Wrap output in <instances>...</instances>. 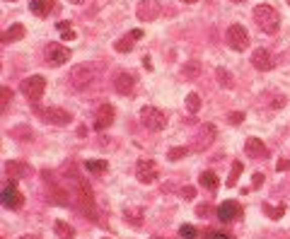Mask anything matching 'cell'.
<instances>
[{
  "instance_id": "6da1fadb",
  "label": "cell",
  "mask_w": 290,
  "mask_h": 239,
  "mask_svg": "<svg viewBox=\"0 0 290 239\" xmlns=\"http://www.w3.org/2000/svg\"><path fill=\"white\" fill-rule=\"evenodd\" d=\"M70 201L82 210V215L94 217V196H92V188L78 174L70 176Z\"/></svg>"
},
{
  "instance_id": "7a4b0ae2",
  "label": "cell",
  "mask_w": 290,
  "mask_h": 239,
  "mask_svg": "<svg viewBox=\"0 0 290 239\" xmlns=\"http://www.w3.org/2000/svg\"><path fill=\"white\" fill-rule=\"evenodd\" d=\"M252 15H254L257 27L264 34H276V32H278L280 15H278V10H276V8H271V5H257Z\"/></svg>"
},
{
  "instance_id": "3957f363",
  "label": "cell",
  "mask_w": 290,
  "mask_h": 239,
  "mask_svg": "<svg viewBox=\"0 0 290 239\" xmlns=\"http://www.w3.org/2000/svg\"><path fill=\"white\" fill-rule=\"evenodd\" d=\"M44 89H46V77L44 75H32V77H24L20 82V92L29 102H39L44 97Z\"/></svg>"
},
{
  "instance_id": "277c9868",
  "label": "cell",
  "mask_w": 290,
  "mask_h": 239,
  "mask_svg": "<svg viewBox=\"0 0 290 239\" xmlns=\"http://www.w3.org/2000/svg\"><path fill=\"white\" fill-rule=\"evenodd\" d=\"M215 138H218V128H215V123H203L201 128H199V133L194 135L191 150L206 152L213 145V142H215Z\"/></svg>"
},
{
  "instance_id": "5b68a950",
  "label": "cell",
  "mask_w": 290,
  "mask_h": 239,
  "mask_svg": "<svg viewBox=\"0 0 290 239\" xmlns=\"http://www.w3.org/2000/svg\"><path fill=\"white\" fill-rule=\"evenodd\" d=\"M140 123L148 130H165L167 116H165V111H160L157 107H143L140 109Z\"/></svg>"
},
{
  "instance_id": "8992f818",
  "label": "cell",
  "mask_w": 290,
  "mask_h": 239,
  "mask_svg": "<svg viewBox=\"0 0 290 239\" xmlns=\"http://www.w3.org/2000/svg\"><path fill=\"white\" fill-rule=\"evenodd\" d=\"M92 80H94V68H92V65H85V63L75 65V68L70 70V77H68V82H70L73 89H85Z\"/></svg>"
},
{
  "instance_id": "52a82bcc",
  "label": "cell",
  "mask_w": 290,
  "mask_h": 239,
  "mask_svg": "<svg viewBox=\"0 0 290 239\" xmlns=\"http://www.w3.org/2000/svg\"><path fill=\"white\" fill-rule=\"evenodd\" d=\"M157 176H160V167H157L153 160H138L135 164V179L140 181V184H155Z\"/></svg>"
},
{
  "instance_id": "ba28073f",
  "label": "cell",
  "mask_w": 290,
  "mask_h": 239,
  "mask_svg": "<svg viewBox=\"0 0 290 239\" xmlns=\"http://www.w3.org/2000/svg\"><path fill=\"white\" fill-rule=\"evenodd\" d=\"M3 206L8 208V210H20L24 206V196L20 194L15 179H10L8 184L3 186Z\"/></svg>"
},
{
  "instance_id": "9c48e42d",
  "label": "cell",
  "mask_w": 290,
  "mask_h": 239,
  "mask_svg": "<svg viewBox=\"0 0 290 239\" xmlns=\"http://www.w3.org/2000/svg\"><path fill=\"white\" fill-rule=\"evenodd\" d=\"M68 58H70V49L68 46H63V43H58V41H51L46 46V63L49 65H54V68L66 65Z\"/></svg>"
},
{
  "instance_id": "30bf717a",
  "label": "cell",
  "mask_w": 290,
  "mask_h": 239,
  "mask_svg": "<svg viewBox=\"0 0 290 239\" xmlns=\"http://www.w3.org/2000/svg\"><path fill=\"white\" fill-rule=\"evenodd\" d=\"M225 39L230 43V49L234 51H245L247 46H249V34L242 24H232V27H227V34H225Z\"/></svg>"
},
{
  "instance_id": "8fae6325",
  "label": "cell",
  "mask_w": 290,
  "mask_h": 239,
  "mask_svg": "<svg viewBox=\"0 0 290 239\" xmlns=\"http://www.w3.org/2000/svg\"><path fill=\"white\" fill-rule=\"evenodd\" d=\"M36 114L46 121V123H54V126H68L73 116L68 114L66 109H58V107H46V109H36Z\"/></svg>"
},
{
  "instance_id": "7c38bea8",
  "label": "cell",
  "mask_w": 290,
  "mask_h": 239,
  "mask_svg": "<svg viewBox=\"0 0 290 239\" xmlns=\"http://www.w3.org/2000/svg\"><path fill=\"white\" fill-rule=\"evenodd\" d=\"M160 12H162V5H160L157 0H140V5L135 8L138 20H143V22L157 20V17H160Z\"/></svg>"
},
{
  "instance_id": "4fadbf2b",
  "label": "cell",
  "mask_w": 290,
  "mask_h": 239,
  "mask_svg": "<svg viewBox=\"0 0 290 239\" xmlns=\"http://www.w3.org/2000/svg\"><path fill=\"white\" fill-rule=\"evenodd\" d=\"M218 220L220 222H232V220H237L239 217V213H242V208H239V203L237 201H223L220 206H218Z\"/></svg>"
},
{
  "instance_id": "5bb4252c",
  "label": "cell",
  "mask_w": 290,
  "mask_h": 239,
  "mask_svg": "<svg viewBox=\"0 0 290 239\" xmlns=\"http://www.w3.org/2000/svg\"><path fill=\"white\" fill-rule=\"evenodd\" d=\"M135 87V75L133 73H126V70H121V73H116V77H114V89L119 92V94H131Z\"/></svg>"
},
{
  "instance_id": "9a60e30c",
  "label": "cell",
  "mask_w": 290,
  "mask_h": 239,
  "mask_svg": "<svg viewBox=\"0 0 290 239\" xmlns=\"http://www.w3.org/2000/svg\"><path fill=\"white\" fill-rule=\"evenodd\" d=\"M245 152L252 157V160H266L268 157V148L261 142V138H247V142H245Z\"/></svg>"
},
{
  "instance_id": "2e32d148",
  "label": "cell",
  "mask_w": 290,
  "mask_h": 239,
  "mask_svg": "<svg viewBox=\"0 0 290 239\" xmlns=\"http://www.w3.org/2000/svg\"><path fill=\"white\" fill-rule=\"evenodd\" d=\"M114 123V107L112 104H102L97 109V119H94V130H107Z\"/></svg>"
},
{
  "instance_id": "e0dca14e",
  "label": "cell",
  "mask_w": 290,
  "mask_h": 239,
  "mask_svg": "<svg viewBox=\"0 0 290 239\" xmlns=\"http://www.w3.org/2000/svg\"><path fill=\"white\" fill-rule=\"evenodd\" d=\"M252 65H254L257 70H261V73H266V70H271V68L276 65V61H273V56L268 54L266 49H257V51L252 54Z\"/></svg>"
},
{
  "instance_id": "ac0fdd59",
  "label": "cell",
  "mask_w": 290,
  "mask_h": 239,
  "mask_svg": "<svg viewBox=\"0 0 290 239\" xmlns=\"http://www.w3.org/2000/svg\"><path fill=\"white\" fill-rule=\"evenodd\" d=\"M5 174L10 179H24V176L32 174V167L24 162H5Z\"/></svg>"
},
{
  "instance_id": "d6986e66",
  "label": "cell",
  "mask_w": 290,
  "mask_h": 239,
  "mask_svg": "<svg viewBox=\"0 0 290 239\" xmlns=\"http://www.w3.org/2000/svg\"><path fill=\"white\" fill-rule=\"evenodd\" d=\"M201 75V61L199 58H191V61H186V63L181 65V77L184 80H196V77Z\"/></svg>"
},
{
  "instance_id": "ffe728a7",
  "label": "cell",
  "mask_w": 290,
  "mask_h": 239,
  "mask_svg": "<svg viewBox=\"0 0 290 239\" xmlns=\"http://www.w3.org/2000/svg\"><path fill=\"white\" fill-rule=\"evenodd\" d=\"M199 184L203 188H208V191H215L218 186H220V179H218V174L211 172V169H206V172L199 174Z\"/></svg>"
},
{
  "instance_id": "44dd1931",
  "label": "cell",
  "mask_w": 290,
  "mask_h": 239,
  "mask_svg": "<svg viewBox=\"0 0 290 239\" xmlns=\"http://www.w3.org/2000/svg\"><path fill=\"white\" fill-rule=\"evenodd\" d=\"M143 217H145V213L140 208H123V220H126L128 225H133V227H140V225H143Z\"/></svg>"
},
{
  "instance_id": "7402d4cb",
  "label": "cell",
  "mask_w": 290,
  "mask_h": 239,
  "mask_svg": "<svg viewBox=\"0 0 290 239\" xmlns=\"http://www.w3.org/2000/svg\"><path fill=\"white\" fill-rule=\"evenodd\" d=\"M29 10H32V15H36V17H46L49 12L54 10V3H51V0H32V3H29Z\"/></svg>"
},
{
  "instance_id": "603a6c76",
  "label": "cell",
  "mask_w": 290,
  "mask_h": 239,
  "mask_svg": "<svg viewBox=\"0 0 290 239\" xmlns=\"http://www.w3.org/2000/svg\"><path fill=\"white\" fill-rule=\"evenodd\" d=\"M54 232H56L58 239H75V227L63 222V220H56V222H54Z\"/></svg>"
},
{
  "instance_id": "cb8c5ba5",
  "label": "cell",
  "mask_w": 290,
  "mask_h": 239,
  "mask_svg": "<svg viewBox=\"0 0 290 239\" xmlns=\"http://www.w3.org/2000/svg\"><path fill=\"white\" fill-rule=\"evenodd\" d=\"M24 36V24H12L10 29L3 32V43H12V41H20Z\"/></svg>"
},
{
  "instance_id": "d4e9b609",
  "label": "cell",
  "mask_w": 290,
  "mask_h": 239,
  "mask_svg": "<svg viewBox=\"0 0 290 239\" xmlns=\"http://www.w3.org/2000/svg\"><path fill=\"white\" fill-rule=\"evenodd\" d=\"M133 46H135V39L131 36V34H126L123 39H119V41L114 43V49H116L119 54H128V51H133Z\"/></svg>"
},
{
  "instance_id": "484cf974",
  "label": "cell",
  "mask_w": 290,
  "mask_h": 239,
  "mask_svg": "<svg viewBox=\"0 0 290 239\" xmlns=\"http://www.w3.org/2000/svg\"><path fill=\"white\" fill-rule=\"evenodd\" d=\"M215 77H218V82H220L225 89H232V87H234V80H232V75H230V70L218 68V70H215Z\"/></svg>"
},
{
  "instance_id": "4316f807",
  "label": "cell",
  "mask_w": 290,
  "mask_h": 239,
  "mask_svg": "<svg viewBox=\"0 0 290 239\" xmlns=\"http://www.w3.org/2000/svg\"><path fill=\"white\" fill-rule=\"evenodd\" d=\"M85 169L92 174H100V172H107L109 164L104 162V160H87V162H85Z\"/></svg>"
},
{
  "instance_id": "83f0119b",
  "label": "cell",
  "mask_w": 290,
  "mask_h": 239,
  "mask_svg": "<svg viewBox=\"0 0 290 239\" xmlns=\"http://www.w3.org/2000/svg\"><path fill=\"white\" fill-rule=\"evenodd\" d=\"M199 109H201V97H199L196 92H189V94H186V111H189V114H196Z\"/></svg>"
},
{
  "instance_id": "f1b7e54d",
  "label": "cell",
  "mask_w": 290,
  "mask_h": 239,
  "mask_svg": "<svg viewBox=\"0 0 290 239\" xmlns=\"http://www.w3.org/2000/svg\"><path fill=\"white\" fill-rule=\"evenodd\" d=\"M264 210H266V215L271 217V220H280L283 213H285V206H283V203H280V206H268V203H264Z\"/></svg>"
},
{
  "instance_id": "f546056e",
  "label": "cell",
  "mask_w": 290,
  "mask_h": 239,
  "mask_svg": "<svg viewBox=\"0 0 290 239\" xmlns=\"http://www.w3.org/2000/svg\"><path fill=\"white\" fill-rule=\"evenodd\" d=\"M189 155V148H172V150L167 152V157H169V162H179L181 157H186Z\"/></svg>"
},
{
  "instance_id": "4dcf8cb0",
  "label": "cell",
  "mask_w": 290,
  "mask_h": 239,
  "mask_svg": "<svg viewBox=\"0 0 290 239\" xmlns=\"http://www.w3.org/2000/svg\"><path fill=\"white\" fill-rule=\"evenodd\" d=\"M196 232H199V229L194 227V225H181V227H179V237L181 239H196L199 237Z\"/></svg>"
},
{
  "instance_id": "1f68e13d",
  "label": "cell",
  "mask_w": 290,
  "mask_h": 239,
  "mask_svg": "<svg viewBox=\"0 0 290 239\" xmlns=\"http://www.w3.org/2000/svg\"><path fill=\"white\" fill-rule=\"evenodd\" d=\"M239 174H242V162L237 160V162H232V174H230V179H227V186H234V184H237Z\"/></svg>"
},
{
  "instance_id": "d6a6232c",
  "label": "cell",
  "mask_w": 290,
  "mask_h": 239,
  "mask_svg": "<svg viewBox=\"0 0 290 239\" xmlns=\"http://www.w3.org/2000/svg\"><path fill=\"white\" fill-rule=\"evenodd\" d=\"M10 99H12V89L10 87H3V111H8V104H10Z\"/></svg>"
},
{
  "instance_id": "836d02e7",
  "label": "cell",
  "mask_w": 290,
  "mask_h": 239,
  "mask_svg": "<svg viewBox=\"0 0 290 239\" xmlns=\"http://www.w3.org/2000/svg\"><path fill=\"white\" fill-rule=\"evenodd\" d=\"M181 198H184V201H194V198H196V188H194V186H184V188H181Z\"/></svg>"
},
{
  "instance_id": "e575fe53",
  "label": "cell",
  "mask_w": 290,
  "mask_h": 239,
  "mask_svg": "<svg viewBox=\"0 0 290 239\" xmlns=\"http://www.w3.org/2000/svg\"><path fill=\"white\" fill-rule=\"evenodd\" d=\"M227 121L237 126V123H242V121H245V114H242V111H232V114H227Z\"/></svg>"
},
{
  "instance_id": "d590c367",
  "label": "cell",
  "mask_w": 290,
  "mask_h": 239,
  "mask_svg": "<svg viewBox=\"0 0 290 239\" xmlns=\"http://www.w3.org/2000/svg\"><path fill=\"white\" fill-rule=\"evenodd\" d=\"M208 239H234L232 234L227 232H215V229H208Z\"/></svg>"
},
{
  "instance_id": "8d00e7d4",
  "label": "cell",
  "mask_w": 290,
  "mask_h": 239,
  "mask_svg": "<svg viewBox=\"0 0 290 239\" xmlns=\"http://www.w3.org/2000/svg\"><path fill=\"white\" fill-rule=\"evenodd\" d=\"M261 184H264V174H254V179H252V188H259Z\"/></svg>"
},
{
  "instance_id": "74e56055",
  "label": "cell",
  "mask_w": 290,
  "mask_h": 239,
  "mask_svg": "<svg viewBox=\"0 0 290 239\" xmlns=\"http://www.w3.org/2000/svg\"><path fill=\"white\" fill-rule=\"evenodd\" d=\"M61 34H63L61 39H68V41H70V39H75V32H73V27H70V29H66V32H61Z\"/></svg>"
},
{
  "instance_id": "f35d334b",
  "label": "cell",
  "mask_w": 290,
  "mask_h": 239,
  "mask_svg": "<svg viewBox=\"0 0 290 239\" xmlns=\"http://www.w3.org/2000/svg\"><path fill=\"white\" fill-rule=\"evenodd\" d=\"M285 169H290V160H280V162H278V172H285Z\"/></svg>"
},
{
  "instance_id": "ab89813d",
  "label": "cell",
  "mask_w": 290,
  "mask_h": 239,
  "mask_svg": "<svg viewBox=\"0 0 290 239\" xmlns=\"http://www.w3.org/2000/svg\"><path fill=\"white\" fill-rule=\"evenodd\" d=\"M70 29V22H58V32H66Z\"/></svg>"
},
{
  "instance_id": "60d3db41",
  "label": "cell",
  "mask_w": 290,
  "mask_h": 239,
  "mask_svg": "<svg viewBox=\"0 0 290 239\" xmlns=\"http://www.w3.org/2000/svg\"><path fill=\"white\" fill-rule=\"evenodd\" d=\"M20 239H44V237H39V234H22Z\"/></svg>"
},
{
  "instance_id": "b9f144b4",
  "label": "cell",
  "mask_w": 290,
  "mask_h": 239,
  "mask_svg": "<svg viewBox=\"0 0 290 239\" xmlns=\"http://www.w3.org/2000/svg\"><path fill=\"white\" fill-rule=\"evenodd\" d=\"M143 65H145V68H148V70L153 68V63H150V58H148V56H145V58H143Z\"/></svg>"
},
{
  "instance_id": "7bdbcfd3",
  "label": "cell",
  "mask_w": 290,
  "mask_h": 239,
  "mask_svg": "<svg viewBox=\"0 0 290 239\" xmlns=\"http://www.w3.org/2000/svg\"><path fill=\"white\" fill-rule=\"evenodd\" d=\"M68 3H73V5H82L85 0H68Z\"/></svg>"
},
{
  "instance_id": "ee69618b",
  "label": "cell",
  "mask_w": 290,
  "mask_h": 239,
  "mask_svg": "<svg viewBox=\"0 0 290 239\" xmlns=\"http://www.w3.org/2000/svg\"><path fill=\"white\" fill-rule=\"evenodd\" d=\"M150 239H167V237H150Z\"/></svg>"
},
{
  "instance_id": "f6af8a7d",
  "label": "cell",
  "mask_w": 290,
  "mask_h": 239,
  "mask_svg": "<svg viewBox=\"0 0 290 239\" xmlns=\"http://www.w3.org/2000/svg\"><path fill=\"white\" fill-rule=\"evenodd\" d=\"M184 3H196V0H184Z\"/></svg>"
},
{
  "instance_id": "bcb514c9",
  "label": "cell",
  "mask_w": 290,
  "mask_h": 239,
  "mask_svg": "<svg viewBox=\"0 0 290 239\" xmlns=\"http://www.w3.org/2000/svg\"><path fill=\"white\" fill-rule=\"evenodd\" d=\"M232 3H242V0H232Z\"/></svg>"
},
{
  "instance_id": "7dc6e473",
  "label": "cell",
  "mask_w": 290,
  "mask_h": 239,
  "mask_svg": "<svg viewBox=\"0 0 290 239\" xmlns=\"http://www.w3.org/2000/svg\"><path fill=\"white\" fill-rule=\"evenodd\" d=\"M8 3H15V0H8Z\"/></svg>"
},
{
  "instance_id": "c3c4849f",
  "label": "cell",
  "mask_w": 290,
  "mask_h": 239,
  "mask_svg": "<svg viewBox=\"0 0 290 239\" xmlns=\"http://www.w3.org/2000/svg\"><path fill=\"white\" fill-rule=\"evenodd\" d=\"M288 5H290V0H288Z\"/></svg>"
}]
</instances>
